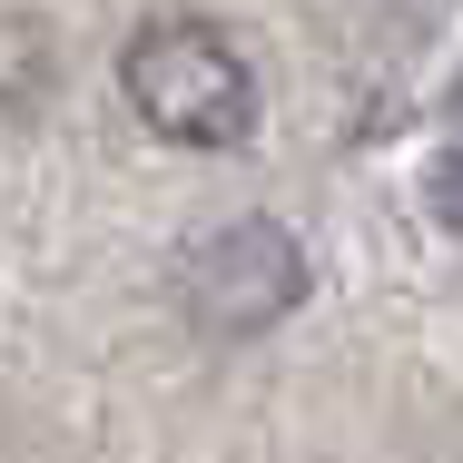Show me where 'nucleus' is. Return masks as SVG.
<instances>
[{
	"label": "nucleus",
	"mask_w": 463,
	"mask_h": 463,
	"mask_svg": "<svg viewBox=\"0 0 463 463\" xmlns=\"http://www.w3.org/2000/svg\"><path fill=\"white\" fill-rule=\"evenodd\" d=\"M118 80H128V109H138L158 138H178V148H237V138L257 128V70H247V50H237L227 30H207V20L138 30L128 60H118Z\"/></svg>",
	"instance_id": "nucleus-1"
},
{
	"label": "nucleus",
	"mask_w": 463,
	"mask_h": 463,
	"mask_svg": "<svg viewBox=\"0 0 463 463\" xmlns=\"http://www.w3.org/2000/svg\"><path fill=\"white\" fill-rule=\"evenodd\" d=\"M424 207H434L444 237H463V148H444V158L424 168Z\"/></svg>",
	"instance_id": "nucleus-3"
},
{
	"label": "nucleus",
	"mask_w": 463,
	"mask_h": 463,
	"mask_svg": "<svg viewBox=\"0 0 463 463\" xmlns=\"http://www.w3.org/2000/svg\"><path fill=\"white\" fill-rule=\"evenodd\" d=\"M306 296V247L277 217H227L178 257V306L197 335H267Z\"/></svg>",
	"instance_id": "nucleus-2"
}]
</instances>
